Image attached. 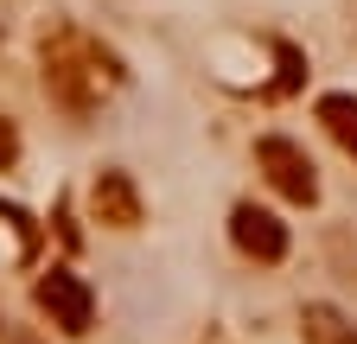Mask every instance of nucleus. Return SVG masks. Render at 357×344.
<instances>
[{
  "mask_svg": "<svg viewBox=\"0 0 357 344\" xmlns=\"http://www.w3.org/2000/svg\"><path fill=\"white\" fill-rule=\"evenodd\" d=\"M121 83V58L102 52L96 38L83 32H58L52 45H45V90H52L70 115H89L109 90Z\"/></svg>",
  "mask_w": 357,
  "mask_h": 344,
  "instance_id": "obj_1",
  "label": "nucleus"
},
{
  "mask_svg": "<svg viewBox=\"0 0 357 344\" xmlns=\"http://www.w3.org/2000/svg\"><path fill=\"white\" fill-rule=\"evenodd\" d=\"M13 153H20V141H13V127H0V166H7Z\"/></svg>",
  "mask_w": 357,
  "mask_h": 344,
  "instance_id": "obj_8",
  "label": "nucleus"
},
{
  "mask_svg": "<svg viewBox=\"0 0 357 344\" xmlns=\"http://www.w3.org/2000/svg\"><path fill=\"white\" fill-rule=\"evenodd\" d=\"M255 166L268 172V185H275L287 204H319V172H312V159H306L300 141H287V134L255 141Z\"/></svg>",
  "mask_w": 357,
  "mask_h": 344,
  "instance_id": "obj_2",
  "label": "nucleus"
},
{
  "mask_svg": "<svg viewBox=\"0 0 357 344\" xmlns=\"http://www.w3.org/2000/svg\"><path fill=\"white\" fill-rule=\"evenodd\" d=\"M300 331H306V344H357V325L338 306H306Z\"/></svg>",
  "mask_w": 357,
  "mask_h": 344,
  "instance_id": "obj_7",
  "label": "nucleus"
},
{
  "mask_svg": "<svg viewBox=\"0 0 357 344\" xmlns=\"http://www.w3.org/2000/svg\"><path fill=\"white\" fill-rule=\"evenodd\" d=\"M319 121H326V134L357 159V96H344V90H332V96H319Z\"/></svg>",
  "mask_w": 357,
  "mask_h": 344,
  "instance_id": "obj_6",
  "label": "nucleus"
},
{
  "mask_svg": "<svg viewBox=\"0 0 357 344\" xmlns=\"http://www.w3.org/2000/svg\"><path fill=\"white\" fill-rule=\"evenodd\" d=\"M38 313L52 319L58 331L83 338L89 325H96V293H89V281H83V274L52 268V274H38Z\"/></svg>",
  "mask_w": 357,
  "mask_h": 344,
  "instance_id": "obj_3",
  "label": "nucleus"
},
{
  "mask_svg": "<svg viewBox=\"0 0 357 344\" xmlns=\"http://www.w3.org/2000/svg\"><path fill=\"white\" fill-rule=\"evenodd\" d=\"M230 242L249 255V262H268V268H275L281 255H287V224L275 217V210H261V204H236L230 210Z\"/></svg>",
  "mask_w": 357,
  "mask_h": 344,
  "instance_id": "obj_4",
  "label": "nucleus"
},
{
  "mask_svg": "<svg viewBox=\"0 0 357 344\" xmlns=\"http://www.w3.org/2000/svg\"><path fill=\"white\" fill-rule=\"evenodd\" d=\"M89 217L109 224V230H141L147 204H141V185L128 179V172H96V185H89Z\"/></svg>",
  "mask_w": 357,
  "mask_h": 344,
  "instance_id": "obj_5",
  "label": "nucleus"
}]
</instances>
